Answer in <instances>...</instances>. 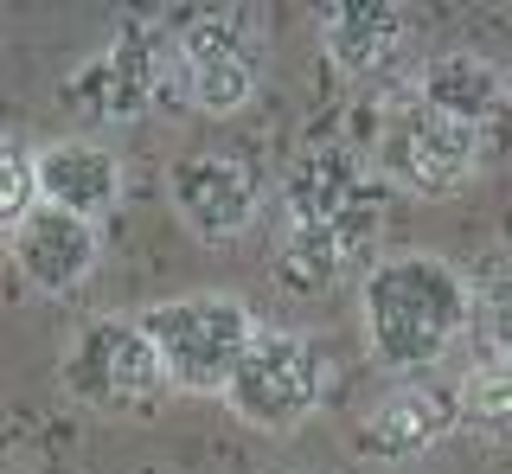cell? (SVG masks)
<instances>
[{"label": "cell", "instance_id": "cell-13", "mask_svg": "<svg viewBox=\"0 0 512 474\" xmlns=\"http://www.w3.org/2000/svg\"><path fill=\"white\" fill-rule=\"evenodd\" d=\"M378 231V212H359V218H340V225H288L276 237V257L269 270L288 295H327L359 270L365 244Z\"/></svg>", "mask_w": 512, "mask_h": 474}, {"label": "cell", "instance_id": "cell-16", "mask_svg": "<svg viewBox=\"0 0 512 474\" xmlns=\"http://www.w3.org/2000/svg\"><path fill=\"white\" fill-rule=\"evenodd\" d=\"M474 314H480V327H487L493 353L512 359V237L474 270Z\"/></svg>", "mask_w": 512, "mask_h": 474}, {"label": "cell", "instance_id": "cell-17", "mask_svg": "<svg viewBox=\"0 0 512 474\" xmlns=\"http://www.w3.org/2000/svg\"><path fill=\"white\" fill-rule=\"evenodd\" d=\"M461 417L480 430H512V359L493 353L461 378Z\"/></svg>", "mask_w": 512, "mask_h": 474}, {"label": "cell", "instance_id": "cell-5", "mask_svg": "<svg viewBox=\"0 0 512 474\" xmlns=\"http://www.w3.org/2000/svg\"><path fill=\"white\" fill-rule=\"evenodd\" d=\"M320 398H327V359H320V346L308 334H295V327H263L256 346L244 353V366H237V378L224 385L231 417L250 423V430H263V436L301 430L320 410Z\"/></svg>", "mask_w": 512, "mask_h": 474}, {"label": "cell", "instance_id": "cell-15", "mask_svg": "<svg viewBox=\"0 0 512 474\" xmlns=\"http://www.w3.org/2000/svg\"><path fill=\"white\" fill-rule=\"evenodd\" d=\"M39 193L45 205L71 218H109L122 199V161L109 141H90V135H64L52 148H39Z\"/></svg>", "mask_w": 512, "mask_h": 474}, {"label": "cell", "instance_id": "cell-12", "mask_svg": "<svg viewBox=\"0 0 512 474\" xmlns=\"http://www.w3.org/2000/svg\"><path fill=\"white\" fill-rule=\"evenodd\" d=\"M13 270H20L39 295H71L96 276V257H103V237H96L90 218H71L58 205H39L20 231H7Z\"/></svg>", "mask_w": 512, "mask_h": 474}, {"label": "cell", "instance_id": "cell-11", "mask_svg": "<svg viewBox=\"0 0 512 474\" xmlns=\"http://www.w3.org/2000/svg\"><path fill=\"white\" fill-rule=\"evenodd\" d=\"M282 205H288V225H340V218L378 212L372 205V167L346 141H314L282 173Z\"/></svg>", "mask_w": 512, "mask_h": 474}, {"label": "cell", "instance_id": "cell-19", "mask_svg": "<svg viewBox=\"0 0 512 474\" xmlns=\"http://www.w3.org/2000/svg\"><path fill=\"white\" fill-rule=\"evenodd\" d=\"M506 84H512V71H506Z\"/></svg>", "mask_w": 512, "mask_h": 474}, {"label": "cell", "instance_id": "cell-4", "mask_svg": "<svg viewBox=\"0 0 512 474\" xmlns=\"http://www.w3.org/2000/svg\"><path fill=\"white\" fill-rule=\"evenodd\" d=\"M58 385L71 391L84 410H109V417H135V410H154L173 391L167 366H160L154 340L141 321L128 314H96L71 334L58 359Z\"/></svg>", "mask_w": 512, "mask_h": 474}, {"label": "cell", "instance_id": "cell-3", "mask_svg": "<svg viewBox=\"0 0 512 474\" xmlns=\"http://www.w3.org/2000/svg\"><path fill=\"white\" fill-rule=\"evenodd\" d=\"M480 161H487V135L480 129H468L455 116H436L410 90L384 103L378 141H372V167L384 186H397L410 199H455L480 173Z\"/></svg>", "mask_w": 512, "mask_h": 474}, {"label": "cell", "instance_id": "cell-9", "mask_svg": "<svg viewBox=\"0 0 512 474\" xmlns=\"http://www.w3.org/2000/svg\"><path fill=\"white\" fill-rule=\"evenodd\" d=\"M320 45L346 84L391 90L410 77L416 20L391 0H333V7H320Z\"/></svg>", "mask_w": 512, "mask_h": 474}, {"label": "cell", "instance_id": "cell-6", "mask_svg": "<svg viewBox=\"0 0 512 474\" xmlns=\"http://www.w3.org/2000/svg\"><path fill=\"white\" fill-rule=\"evenodd\" d=\"M173 90V33L167 20H122L116 39L71 71L64 97L90 122H135Z\"/></svg>", "mask_w": 512, "mask_h": 474}, {"label": "cell", "instance_id": "cell-2", "mask_svg": "<svg viewBox=\"0 0 512 474\" xmlns=\"http://www.w3.org/2000/svg\"><path fill=\"white\" fill-rule=\"evenodd\" d=\"M135 321L148 327L173 391H186V398H224V385L237 378L244 353L256 346V334H263L256 314L237 302V295H218V289L154 302V308H141Z\"/></svg>", "mask_w": 512, "mask_h": 474}, {"label": "cell", "instance_id": "cell-10", "mask_svg": "<svg viewBox=\"0 0 512 474\" xmlns=\"http://www.w3.org/2000/svg\"><path fill=\"white\" fill-rule=\"evenodd\" d=\"M461 417V385H429V378H404L359 417L352 430V455L365 462H410V455H429L436 442L455 430Z\"/></svg>", "mask_w": 512, "mask_h": 474}, {"label": "cell", "instance_id": "cell-8", "mask_svg": "<svg viewBox=\"0 0 512 474\" xmlns=\"http://www.w3.org/2000/svg\"><path fill=\"white\" fill-rule=\"evenodd\" d=\"M167 205L180 212V225L205 244H231L256 225L263 212V180L218 148H186L167 167Z\"/></svg>", "mask_w": 512, "mask_h": 474}, {"label": "cell", "instance_id": "cell-1", "mask_svg": "<svg viewBox=\"0 0 512 474\" xmlns=\"http://www.w3.org/2000/svg\"><path fill=\"white\" fill-rule=\"evenodd\" d=\"M468 321H474V276H461L448 257H429V250L378 257L359 282L365 353L397 378L442 366L468 334Z\"/></svg>", "mask_w": 512, "mask_h": 474}, {"label": "cell", "instance_id": "cell-7", "mask_svg": "<svg viewBox=\"0 0 512 474\" xmlns=\"http://www.w3.org/2000/svg\"><path fill=\"white\" fill-rule=\"evenodd\" d=\"M256 84H263V65L244 26L231 13H186L173 33V97L205 116H237L256 97Z\"/></svg>", "mask_w": 512, "mask_h": 474}, {"label": "cell", "instance_id": "cell-18", "mask_svg": "<svg viewBox=\"0 0 512 474\" xmlns=\"http://www.w3.org/2000/svg\"><path fill=\"white\" fill-rule=\"evenodd\" d=\"M39 205H45V193H39V154L13 135L7 148H0V225L20 231Z\"/></svg>", "mask_w": 512, "mask_h": 474}, {"label": "cell", "instance_id": "cell-14", "mask_svg": "<svg viewBox=\"0 0 512 474\" xmlns=\"http://www.w3.org/2000/svg\"><path fill=\"white\" fill-rule=\"evenodd\" d=\"M410 97L429 103L436 116L468 122V129H480V135H487L493 122L512 116V84H506V71L487 65L480 52H436V58H423V65H416V77H410Z\"/></svg>", "mask_w": 512, "mask_h": 474}]
</instances>
